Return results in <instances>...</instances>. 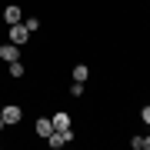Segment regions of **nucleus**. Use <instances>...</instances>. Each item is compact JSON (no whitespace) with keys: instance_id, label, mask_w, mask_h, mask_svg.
Listing matches in <instances>:
<instances>
[{"instance_id":"obj_14","label":"nucleus","mask_w":150,"mask_h":150,"mask_svg":"<svg viewBox=\"0 0 150 150\" xmlns=\"http://www.w3.org/2000/svg\"><path fill=\"white\" fill-rule=\"evenodd\" d=\"M0 110H4V107H0Z\"/></svg>"},{"instance_id":"obj_5","label":"nucleus","mask_w":150,"mask_h":150,"mask_svg":"<svg viewBox=\"0 0 150 150\" xmlns=\"http://www.w3.org/2000/svg\"><path fill=\"white\" fill-rule=\"evenodd\" d=\"M4 20H7V23H20V20H23V10H20L17 4H13V7H4Z\"/></svg>"},{"instance_id":"obj_13","label":"nucleus","mask_w":150,"mask_h":150,"mask_svg":"<svg viewBox=\"0 0 150 150\" xmlns=\"http://www.w3.org/2000/svg\"><path fill=\"white\" fill-rule=\"evenodd\" d=\"M4 127H7V123H4V117H0V130H4Z\"/></svg>"},{"instance_id":"obj_10","label":"nucleus","mask_w":150,"mask_h":150,"mask_svg":"<svg viewBox=\"0 0 150 150\" xmlns=\"http://www.w3.org/2000/svg\"><path fill=\"white\" fill-rule=\"evenodd\" d=\"M37 27H40V20H37V17H27V30L33 33V30H37Z\"/></svg>"},{"instance_id":"obj_8","label":"nucleus","mask_w":150,"mask_h":150,"mask_svg":"<svg viewBox=\"0 0 150 150\" xmlns=\"http://www.w3.org/2000/svg\"><path fill=\"white\" fill-rule=\"evenodd\" d=\"M87 77H90V67H87V64H77L74 67V80L77 83H87Z\"/></svg>"},{"instance_id":"obj_1","label":"nucleus","mask_w":150,"mask_h":150,"mask_svg":"<svg viewBox=\"0 0 150 150\" xmlns=\"http://www.w3.org/2000/svg\"><path fill=\"white\" fill-rule=\"evenodd\" d=\"M74 140V130H50V137H47V144L54 147V150H60L64 144H70Z\"/></svg>"},{"instance_id":"obj_9","label":"nucleus","mask_w":150,"mask_h":150,"mask_svg":"<svg viewBox=\"0 0 150 150\" xmlns=\"http://www.w3.org/2000/svg\"><path fill=\"white\" fill-rule=\"evenodd\" d=\"M10 77H23V64L20 60H10Z\"/></svg>"},{"instance_id":"obj_6","label":"nucleus","mask_w":150,"mask_h":150,"mask_svg":"<svg viewBox=\"0 0 150 150\" xmlns=\"http://www.w3.org/2000/svg\"><path fill=\"white\" fill-rule=\"evenodd\" d=\"M33 130H37V137H50V130H54V120H50V117H40L37 123H33Z\"/></svg>"},{"instance_id":"obj_12","label":"nucleus","mask_w":150,"mask_h":150,"mask_svg":"<svg viewBox=\"0 0 150 150\" xmlns=\"http://www.w3.org/2000/svg\"><path fill=\"white\" fill-rule=\"evenodd\" d=\"M144 150H150V137H144Z\"/></svg>"},{"instance_id":"obj_2","label":"nucleus","mask_w":150,"mask_h":150,"mask_svg":"<svg viewBox=\"0 0 150 150\" xmlns=\"http://www.w3.org/2000/svg\"><path fill=\"white\" fill-rule=\"evenodd\" d=\"M27 37H30V30H27V23H10V43H27Z\"/></svg>"},{"instance_id":"obj_4","label":"nucleus","mask_w":150,"mask_h":150,"mask_svg":"<svg viewBox=\"0 0 150 150\" xmlns=\"http://www.w3.org/2000/svg\"><path fill=\"white\" fill-rule=\"evenodd\" d=\"M0 57H4L7 64H10V60H20V47H17V43H4V47H0Z\"/></svg>"},{"instance_id":"obj_7","label":"nucleus","mask_w":150,"mask_h":150,"mask_svg":"<svg viewBox=\"0 0 150 150\" xmlns=\"http://www.w3.org/2000/svg\"><path fill=\"white\" fill-rule=\"evenodd\" d=\"M54 130H70V113H64V110L54 113Z\"/></svg>"},{"instance_id":"obj_3","label":"nucleus","mask_w":150,"mask_h":150,"mask_svg":"<svg viewBox=\"0 0 150 150\" xmlns=\"http://www.w3.org/2000/svg\"><path fill=\"white\" fill-rule=\"evenodd\" d=\"M0 117H4V123H10V127H13V123H20V117H23V110L17 107V103H7V107L0 110Z\"/></svg>"},{"instance_id":"obj_11","label":"nucleus","mask_w":150,"mask_h":150,"mask_svg":"<svg viewBox=\"0 0 150 150\" xmlns=\"http://www.w3.org/2000/svg\"><path fill=\"white\" fill-rule=\"evenodd\" d=\"M140 117H144V123L150 127V107H144V110H140Z\"/></svg>"}]
</instances>
